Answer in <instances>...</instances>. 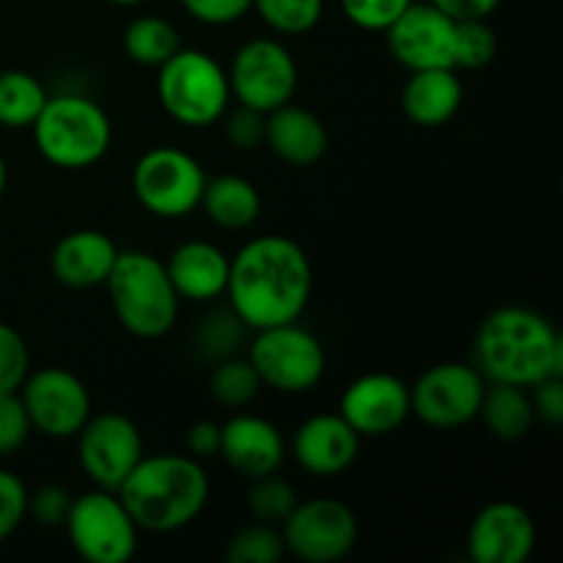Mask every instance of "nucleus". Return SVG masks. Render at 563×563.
<instances>
[{
	"label": "nucleus",
	"instance_id": "393cba45",
	"mask_svg": "<svg viewBox=\"0 0 563 563\" xmlns=\"http://www.w3.org/2000/svg\"><path fill=\"white\" fill-rule=\"evenodd\" d=\"M478 418H482L493 438L506 440V443L528 438V432L537 423L528 388L506 383H487L482 407H478Z\"/></svg>",
	"mask_w": 563,
	"mask_h": 563
},
{
	"label": "nucleus",
	"instance_id": "f704fd0d",
	"mask_svg": "<svg viewBox=\"0 0 563 563\" xmlns=\"http://www.w3.org/2000/svg\"><path fill=\"white\" fill-rule=\"evenodd\" d=\"M346 20L363 31L385 33L412 0H339Z\"/></svg>",
	"mask_w": 563,
	"mask_h": 563
},
{
	"label": "nucleus",
	"instance_id": "a19ab883",
	"mask_svg": "<svg viewBox=\"0 0 563 563\" xmlns=\"http://www.w3.org/2000/svg\"><path fill=\"white\" fill-rule=\"evenodd\" d=\"M533 416L548 427H561L563 423V377H544L531 388Z\"/></svg>",
	"mask_w": 563,
	"mask_h": 563
},
{
	"label": "nucleus",
	"instance_id": "4be33fe9",
	"mask_svg": "<svg viewBox=\"0 0 563 563\" xmlns=\"http://www.w3.org/2000/svg\"><path fill=\"white\" fill-rule=\"evenodd\" d=\"M231 256L207 240L181 242L165 262L179 300L209 302L225 295Z\"/></svg>",
	"mask_w": 563,
	"mask_h": 563
},
{
	"label": "nucleus",
	"instance_id": "20e7f679",
	"mask_svg": "<svg viewBox=\"0 0 563 563\" xmlns=\"http://www.w3.org/2000/svg\"><path fill=\"white\" fill-rule=\"evenodd\" d=\"M110 306L121 328L135 339H163L179 319V295L165 262L146 251H119L108 280Z\"/></svg>",
	"mask_w": 563,
	"mask_h": 563
},
{
	"label": "nucleus",
	"instance_id": "5701e85b",
	"mask_svg": "<svg viewBox=\"0 0 563 563\" xmlns=\"http://www.w3.org/2000/svg\"><path fill=\"white\" fill-rule=\"evenodd\" d=\"M465 102V88L456 69H421L410 71V80L401 88V110L412 124L432 130L443 126L460 113Z\"/></svg>",
	"mask_w": 563,
	"mask_h": 563
},
{
	"label": "nucleus",
	"instance_id": "2eb2a0df",
	"mask_svg": "<svg viewBox=\"0 0 563 563\" xmlns=\"http://www.w3.org/2000/svg\"><path fill=\"white\" fill-rule=\"evenodd\" d=\"M388 49L407 71L454 69L456 22L432 3L412 0L385 31Z\"/></svg>",
	"mask_w": 563,
	"mask_h": 563
},
{
	"label": "nucleus",
	"instance_id": "2f4dec72",
	"mask_svg": "<svg viewBox=\"0 0 563 563\" xmlns=\"http://www.w3.org/2000/svg\"><path fill=\"white\" fill-rule=\"evenodd\" d=\"M498 55V33L487 20L456 22L454 69H484Z\"/></svg>",
	"mask_w": 563,
	"mask_h": 563
},
{
	"label": "nucleus",
	"instance_id": "39448f33",
	"mask_svg": "<svg viewBox=\"0 0 563 563\" xmlns=\"http://www.w3.org/2000/svg\"><path fill=\"white\" fill-rule=\"evenodd\" d=\"M33 141L49 165L64 170H82L97 165L113 143V124L99 102L82 93L47 97L42 113L33 121Z\"/></svg>",
	"mask_w": 563,
	"mask_h": 563
},
{
	"label": "nucleus",
	"instance_id": "f3484780",
	"mask_svg": "<svg viewBox=\"0 0 563 563\" xmlns=\"http://www.w3.org/2000/svg\"><path fill=\"white\" fill-rule=\"evenodd\" d=\"M339 416L361 438H385L410 418V388L396 374H363L341 396Z\"/></svg>",
	"mask_w": 563,
	"mask_h": 563
},
{
	"label": "nucleus",
	"instance_id": "9b49d317",
	"mask_svg": "<svg viewBox=\"0 0 563 563\" xmlns=\"http://www.w3.org/2000/svg\"><path fill=\"white\" fill-rule=\"evenodd\" d=\"M286 553L306 563H335L355 550L361 526L344 500L308 498L297 500L280 526Z\"/></svg>",
	"mask_w": 563,
	"mask_h": 563
},
{
	"label": "nucleus",
	"instance_id": "ddd939ff",
	"mask_svg": "<svg viewBox=\"0 0 563 563\" xmlns=\"http://www.w3.org/2000/svg\"><path fill=\"white\" fill-rule=\"evenodd\" d=\"M16 394L25 405L31 427L53 440L75 438L93 410L86 383L69 368H38L27 374Z\"/></svg>",
	"mask_w": 563,
	"mask_h": 563
},
{
	"label": "nucleus",
	"instance_id": "7ed1b4c3",
	"mask_svg": "<svg viewBox=\"0 0 563 563\" xmlns=\"http://www.w3.org/2000/svg\"><path fill=\"white\" fill-rule=\"evenodd\" d=\"M115 495L141 531L174 533L207 509L209 476L190 454H143Z\"/></svg>",
	"mask_w": 563,
	"mask_h": 563
},
{
	"label": "nucleus",
	"instance_id": "f03ea898",
	"mask_svg": "<svg viewBox=\"0 0 563 563\" xmlns=\"http://www.w3.org/2000/svg\"><path fill=\"white\" fill-rule=\"evenodd\" d=\"M473 366L487 383L533 388L544 377H563V339L533 308H498L476 330Z\"/></svg>",
	"mask_w": 563,
	"mask_h": 563
},
{
	"label": "nucleus",
	"instance_id": "c9c22d12",
	"mask_svg": "<svg viewBox=\"0 0 563 563\" xmlns=\"http://www.w3.org/2000/svg\"><path fill=\"white\" fill-rule=\"evenodd\" d=\"M33 427L20 394H0V456H11L25 445Z\"/></svg>",
	"mask_w": 563,
	"mask_h": 563
},
{
	"label": "nucleus",
	"instance_id": "a18cd8bd",
	"mask_svg": "<svg viewBox=\"0 0 563 563\" xmlns=\"http://www.w3.org/2000/svg\"><path fill=\"white\" fill-rule=\"evenodd\" d=\"M108 3H113V5H141V3H146V0H108Z\"/></svg>",
	"mask_w": 563,
	"mask_h": 563
},
{
	"label": "nucleus",
	"instance_id": "0eeeda50",
	"mask_svg": "<svg viewBox=\"0 0 563 563\" xmlns=\"http://www.w3.org/2000/svg\"><path fill=\"white\" fill-rule=\"evenodd\" d=\"M207 179V170L190 152L154 146L143 152L132 168V192L154 218L179 220L196 212Z\"/></svg>",
	"mask_w": 563,
	"mask_h": 563
},
{
	"label": "nucleus",
	"instance_id": "37998d69",
	"mask_svg": "<svg viewBox=\"0 0 563 563\" xmlns=\"http://www.w3.org/2000/svg\"><path fill=\"white\" fill-rule=\"evenodd\" d=\"M434 9L443 11L445 16H451L454 22L462 20H489L495 9L500 5V0H429Z\"/></svg>",
	"mask_w": 563,
	"mask_h": 563
},
{
	"label": "nucleus",
	"instance_id": "72a5a7b5",
	"mask_svg": "<svg viewBox=\"0 0 563 563\" xmlns=\"http://www.w3.org/2000/svg\"><path fill=\"white\" fill-rule=\"evenodd\" d=\"M31 374V355L22 335L0 322V394H14Z\"/></svg>",
	"mask_w": 563,
	"mask_h": 563
},
{
	"label": "nucleus",
	"instance_id": "6ab92c4d",
	"mask_svg": "<svg viewBox=\"0 0 563 563\" xmlns=\"http://www.w3.org/2000/svg\"><path fill=\"white\" fill-rule=\"evenodd\" d=\"M231 471L245 478L278 473L286 460V443L280 429L273 421L251 412L229 418L220 427V454Z\"/></svg>",
	"mask_w": 563,
	"mask_h": 563
},
{
	"label": "nucleus",
	"instance_id": "f257e3e1",
	"mask_svg": "<svg viewBox=\"0 0 563 563\" xmlns=\"http://www.w3.org/2000/svg\"><path fill=\"white\" fill-rule=\"evenodd\" d=\"M311 291V258L289 236H253L231 258L225 297L231 311L253 333L297 322L306 313Z\"/></svg>",
	"mask_w": 563,
	"mask_h": 563
},
{
	"label": "nucleus",
	"instance_id": "9d476101",
	"mask_svg": "<svg viewBox=\"0 0 563 563\" xmlns=\"http://www.w3.org/2000/svg\"><path fill=\"white\" fill-rule=\"evenodd\" d=\"M225 75H229L231 99L264 115L295 99L297 60L278 38L262 36L242 44Z\"/></svg>",
	"mask_w": 563,
	"mask_h": 563
},
{
	"label": "nucleus",
	"instance_id": "a211bd4d",
	"mask_svg": "<svg viewBox=\"0 0 563 563\" xmlns=\"http://www.w3.org/2000/svg\"><path fill=\"white\" fill-rule=\"evenodd\" d=\"M361 440V434L339 412H322L300 423L291 438V456L311 476L330 478L355 465Z\"/></svg>",
	"mask_w": 563,
	"mask_h": 563
},
{
	"label": "nucleus",
	"instance_id": "1a4fd4ad",
	"mask_svg": "<svg viewBox=\"0 0 563 563\" xmlns=\"http://www.w3.org/2000/svg\"><path fill=\"white\" fill-rule=\"evenodd\" d=\"M64 528L71 550L88 563H130L141 533L119 495L99 487L71 498Z\"/></svg>",
	"mask_w": 563,
	"mask_h": 563
},
{
	"label": "nucleus",
	"instance_id": "4468645a",
	"mask_svg": "<svg viewBox=\"0 0 563 563\" xmlns=\"http://www.w3.org/2000/svg\"><path fill=\"white\" fill-rule=\"evenodd\" d=\"M75 438L82 473L99 489L115 493L132 467L143 460L141 429L121 412H99V416L91 412Z\"/></svg>",
	"mask_w": 563,
	"mask_h": 563
},
{
	"label": "nucleus",
	"instance_id": "7c9ffc66",
	"mask_svg": "<svg viewBox=\"0 0 563 563\" xmlns=\"http://www.w3.org/2000/svg\"><path fill=\"white\" fill-rule=\"evenodd\" d=\"M284 555L286 544L280 537V528L256 520H253V526L234 533L225 544V561L229 563H278Z\"/></svg>",
	"mask_w": 563,
	"mask_h": 563
},
{
	"label": "nucleus",
	"instance_id": "e433bc0d",
	"mask_svg": "<svg viewBox=\"0 0 563 563\" xmlns=\"http://www.w3.org/2000/svg\"><path fill=\"white\" fill-rule=\"evenodd\" d=\"M27 487L16 473L0 467V544L22 526L27 517Z\"/></svg>",
	"mask_w": 563,
	"mask_h": 563
},
{
	"label": "nucleus",
	"instance_id": "412c9836",
	"mask_svg": "<svg viewBox=\"0 0 563 563\" xmlns=\"http://www.w3.org/2000/svg\"><path fill=\"white\" fill-rule=\"evenodd\" d=\"M264 146L284 163L306 168L328 152V130L317 113L286 102L264 115Z\"/></svg>",
	"mask_w": 563,
	"mask_h": 563
},
{
	"label": "nucleus",
	"instance_id": "c03bdc74",
	"mask_svg": "<svg viewBox=\"0 0 563 563\" xmlns=\"http://www.w3.org/2000/svg\"><path fill=\"white\" fill-rule=\"evenodd\" d=\"M5 181H9V168H5V159L3 154H0V198H3L5 192Z\"/></svg>",
	"mask_w": 563,
	"mask_h": 563
},
{
	"label": "nucleus",
	"instance_id": "c756f323",
	"mask_svg": "<svg viewBox=\"0 0 563 563\" xmlns=\"http://www.w3.org/2000/svg\"><path fill=\"white\" fill-rule=\"evenodd\" d=\"M297 500L300 498L286 478H280L278 473H267V476L253 478L251 493H247V509L256 522L280 528L297 506Z\"/></svg>",
	"mask_w": 563,
	"mask_h": 563
},
{
	"label": "nucleus",
	"instance_id": "ea45409f",
	"mask_svg": "<svg viewBox=\"0 0 563 563\" xmlns=\"http://www.w3.org/2000/svg\"><path fill=\"white\" fill-rule=\"evenodd\" d=\"M69 509H71V495L66 493L64 487H55V484L27 495V515H33L42 526L47 528L64 526Z\"/></svg>",
	"mask_w": 563,
	"mask_h": 563
},
{
	"label": "nucleus",
	"instance_id": "a878e982",
	"mask_svg": "<svg viewBox=\"0 0 563 563\" xmlns=\"http://www.w3.org/2000/svg\"><path fill=\"white\" fill-rule=\"evenodd\" d=\"M49 93L42 82L22 69L0 71V126L31 130Z\"/></svg>",
	"mask_w": 563,
	"mask_h": 563
},
{
	"label": "nucleus",
	"instance_id": "c85d7f7f",
	"mask_svg": "<svg viewBox=\"0 0 563 563\" xmlns=\"http://www.w3.org/2000/svg\"><path fill=\"white\" fill-rule=\"evenodd\" d=\"M264 25L280 36H302L319 25L324 0H253Z\"/></svg>",
	"mask_w": 563,
	"mask_h": 563
},
{
	"label": "nucleus",
	"instance_id": "cd10ccee",
	"mask_svg": "<svg viewBox=\"0 0 563 563\" xmlns=\"http://www.w3.org/2000/svg\"><path fill=\"white\" fill-rule=\"evenodd\" d=\"M262 388V379H258L256 368L251 366L247 357H223V361H218V366H214L212 377H209L212 399L218 401V405L229 407V410H242V407H247L256 399Z\"/></svg>",
	"mask_w": 563,
	"mask_h": 563
},
{
	"label": "nucleus",
	"instance_id": "79ce46f5",
	"mask_svg": "<svg viewBox=\"0 0 563 563\" xmlns=\"http://www.w3.org/2000/svg\"><path fill=\"white\" fill-rule=\"evenodd\" d=\"M185 443H187V454L192 460L203 462L209 456H218L220 454V423L214 421H196L185 434Z\"/></svg>",
	"mask_w": 563,
	"mask_h": 563
},
{
	"label": "nucleus",
	"instance_id": "4c0bfd02",
	"mask_svg": "<svg viewBox=\"0 0 563 563\" xmlns=\"http://www.w3.org/2000/svg\"><path fill=\"white\" fill-rule=\"evenodd\" d=\"M220 121H225V141L240 152H251L264 143V113L258 110L240 104L236 110H225Z\"/></svg>",
	"mask_w": 563,
	"mask_h": 563
},
{
	"label": "nucleus",
	"instance_id": "bb28decb",
	"mask_svg": "<svg viewBox=\"0 0 563 563\" xmlns=\"http://www.w3.org/2000/svg\"><path fill=\"white\" fill-rule=\"evenodd\" d=\"M179 47V31L174 27V22L163 20V16H135L124 31V49L137 66H154L157 69Z\"/></svg>",
	"mask_w": 563,
	"mask_h": 563
},
{
	"label": "nucleus",
	"instance_id": "473e14b6",
	"mask_svg": "<svg viewBox=\"0 0 563 563\" xmlns=\"http://www.w3.org/2000/svg\"><path fill=\"white\" fill-rule=\"evenodd\" d=\"M247 328L240 322L234 311L214 313V317L203 319L201 330H198V350L207 357H214V361H223V357H231L240 344L245 341Z\"/></svg>",
	"mask_w": 563,
	"mask_h": 563
},
{
	"label": "nucleus",
	"instance_id": "f8f14e48",
	"mask_svg": "<svg viewBox=\"0 0 563 563\" xmlns=\"http://www.w3.org/2000/svg\"><path fill=\"white\" fill-rule=\"evenodd\" d=\"M487 379L473 363H438L410 388V412L432 429H460L478 418Z\"/></svg>",
	"mask_w": 563,
	"mask_h": 563
},
{
	"label": "nucleus",
	"instance_id": "423d86ee",
	"mask_svg": "<svg viewBox=\"0 0 563 563\" xmlns=\"http://www.w3.org/2000/svg\"><path fill=\"white\" fill-rule=\"evenodd\" d=\"M157 99L176 124L203 130L231 108L229 75L203 49L179 47L157 66Z\"/></svg>",
	"mask_w": 563,
	"mask_h": 563
},
{
	"label": "nucleus",
	"instance_id": "b1692460",
	"mask_svg": "<svg viewBox=\"0 0 563 563\" xmlns=\"http://www.w3.org/2000/svg\"><path fill=\"white\" fill-rule=\"evenodd\" d=\"M198 207L220 229L242 231L251 229L262 214V196H258V187L245 176L220 174L207 179Z\"/></svg>",
	"mask_w": 563,
	"mask_h": 563
},
{
	"label": "nucleus",
	"instance_id": "58836bf2",
	"mask_svg": "<svg viewBox=\"0 0 563 563\" xmlns=\"http://www.w3.org/2000/svg\"><path fill=\"white\" fill-rule=\"evenodd\" d=\"M181 9L203 25H231L253 9V0H179Z\"/></svg>",
	"mask_w": 563,
	"mask_h": 563
},
{
	"label": "nucleus",
	"instance_id": "dca6fc26",
	"mask_svg": "<svg viewBox=\"0 0 563 563\" xmlns=\"http://www.w3.org/2000/svg\"><path fill=\"white\" fill-rule=\"evenodd\" d=\"M473 563H526L537 548V522L515 500H495L467 528Z\"/></svg>",
	"mask_w": 563,
	"mask_h": 563
},
{
	"label": "nucleus",
	"instance_id": "6e6552de",
	"mask_svg": "<svg viewBox=\"0 0 563 563\" xmlns=\"http://www.w3.org/2000/svg\"><path fill=\"white\" fill-rule=\"evenodd\" d=\"M247 361L256 368L262 385L278 394H306L317 388L328 368L322 341L297 322L256 330Z\"/></svg>",
	"mask_w": 563,
	"mask_h": 563
},
{
	"label": "nucleus",
	"instance_id": "aec40b11",
	"mask_svg": "<svg viewBox=\"0 0 563 563\" xmlns=\"http://www.w3.org/2000/svg\"><path fill=\"white\" fill-rule=\"evenodd\" d=\"M119 258V245L99 229H77L60 236L49 253V269L58 284L69 289L104 286Z\"/></svg>",
	"mask_w": 563,
	"mask_h": 563
}]
</instances>
